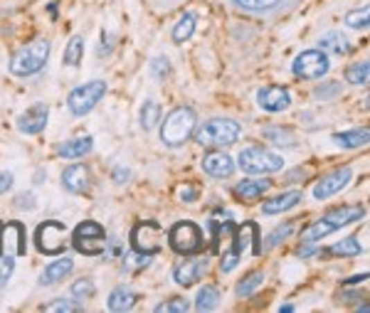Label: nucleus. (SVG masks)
I'll return each instance as SVG.
<instances>
[{
    "label": "nucleus",
    "instance_id": "49",
    "mask_svg": "<svg viewBox=\"0 0 370 313\" xmlns=\"http://www.w3.org/2000/svg\"><path fill=\"white\" fill-rule=\"evenodd\" d=\"M180 197H183L185 202H195L197 200V190H195V188H180Z\"/></svg>",
    "mask_w": 370,
    "mask_h": 313
},
{
    "label": "nucleus",
    "instance_id": "5",
    "mask_svg": "<svg viewBox=\"0 0 370 313\" xmlns=\"http://www.w3.org/2000/svg\"><path fill=\"white\" fill-rule=\"evenodd\" d=\"M72 244L85 257H99V254L107 252V232L94 220H85L82 224L74 227Z\"/></svg>",
    "mask_w": 370,
    "mask_h": 313
},
{
    "label": "nucleus",
    "instance_id": "16",
    "mask_svg": "<svg viewBox=\"0 0 370 313\" xmlns=\"http://www.w3.org/2000/svg\"><path fill=\"white\" fill-rule=\"evenodd\" d=\"M208 271V259H188L173 269V279L178 286H193Z\"/></svg>",
    "mask_w": 370,
    "mask_h": 313
},
{
    "label": "nucleus",
    "instance_id": "9",
    "mask_svg": "<svg viewBox=\"0 0 370 313\" xmlns=\"http://www.w3.org/2000/svg\"><path fill=\"white\" fill-rule=\"evenodd\" d=\"M35 244H37L39 252L50 254V257L62 254L67 249V227L62 222H55V220L39 224L37 232H35Z\"/></svg>",
    "mask_w": 370,
    "mask_h": 313
},
{
    "label": "nucleus",
    "instance_id": "34",
    "mask_svg": "<svg viewBox=\"0 0 370 313\" xmlns=\"http://www.w3.org/2000/svg\"><path fill=\"white\" fill-rule=\"evenodd\" d=\"M262 284H264V274H262V271H249V274H247L245 279L237 284L235 294L240 298H247V296H252L254 291H257Z\"/></svg>",
    "mask_w": 370,
    "mask_h": 313
},
{
    "label": "nucleus",
    "instance_id": "38",
    "mask_svg": "<svg viewBox=\"0 0 370 313\" xmlns=\"http://www.w3.org/2000/svg\"><path fill=\"white\" fill-rule=\"evenodd\" d=\"M368 17H370V8L363 6L360 10H351L346 15V25L348 28H355V30H365L368 28Z\"/></svg>",
    "mask_w": 370,
    "mask_h": 313
},
{
    "label": "nucleus",
    "instance_id": "14",
    "mask_svg": "<svg viewBox=\"0 0 370 313\" xmlns=\"http://www.w3.org/2000/svg\"><path fill=\"white\" fill-rule=\"evenodd\" d=\"M351 178H353V170L348 168V166H343V168H338V170H333V173L324 175V178L316 183L314 197H316V200H328L331 195L341 193L343 188L351 183Z\"/></svg>",
    "mask_w": 370,
    "mask_h": 313
},
{
    "label": "nucleus",
    "instance_id": "37",
    "mask_svg": "<svg viewBox=\"0 0 370 313\" xmlns=\"http://www.w3.org/2000/svg\"><path fill=\"white\" fill-rule=\"evenodd\" d=\"M94 296V281L91 279H77L72 284V298L79 303L89 301V298Z\"/></svg>",
    "mask_w": 370,
    "mask_h": 313
},
{
    "label": "nucleus",
    "instance_id": "2",
    "mask_svg": "<svg viewBox=\"0 0 370 313\" xmlns=\"http://www.w3.org/2000/svg\"><path fill=\"white\" fill-rule=\"evenodd\" d=\"M195 123H197V116L191 107L173 109V111L166 116V121H163L161 141L168 145V148H180V145L193 136Z\"/></svg>",
    "mask_w": 370,
    "mask_h": 313
},
{
    "label": "nucleus",
    "instance_id": "20",
    "mask_svg": "<svg viewBox=\"0 0 370 313\" xmlns=\"http://www.w3.org/2000/svg\"><path fill=\"white\" fill-rule=\"evenodd\" d=\"M62 185L67 188L69 193H87L91 185V178H89V170H87V166H69V168H64V173H62Z\"/></svg>",
    "mask_w": 370,
    "mask_h": 313
},
{
    "label": "nucleus",
    "instance_id": "46",
    "mask_svg": "<svg viewBox=\"0 0 370 313\" xmlns=\"http://www.w3.org/2000/svg\"><path fill=\"white\" fill-rule=\"evenodd\" d=\"M20 210H33L35 207V195L33 193H23V195H17V202H15Z\"/></svg>",
    "mask_w": 370,
    "mask_h": 313
},
{
    "label": "nucleus",
    "instance_id": "15",
    "mask_svg": "<svg viewBox=\"0 0 370 313\" xmlns=\"http://www.w3.org/2000/svg\"><path fill=\"white\" fill-rule=\"evenodd\" d=\"M257 104L264 109V111H284L292 104V96L284 87H264V89L257 91Z\"/></svg>",
    "mask_w": 370,
    "mask_h": 313
},
{
    "label": "nucleus",
    "instance_id": "17",
    "mask_svg": "<svg viewBox=\"0 0 370 313\" xmlns=\"http://www.w3.org/2000/svg\"><path fill=\"white\" fill-rule=\"evenodd\" d=\"M202 170L208 175H213V178H230L235 173V161L227 153L213 148L208 156L202 158Z\"/></svg>",
    "mask_w": 370,
    "mask_h": 313
},
{
    "label": "nucleus",
    "instance_id": "39",
    "mask_svg": "<svg viewBox=\"0 0 370 313\" xmlns=\"http://www.w3.org/2000/svg\"><path fill=\"white\" fill-rule=\"evenodd\" d=\"M151 254H143V252H131V254H126L123 257V267L126 269H131V271H136V269H143V267H148V262H151Z\"/></svg>",
    "mask_w": 370,
    "mask_h": 313
},
{
    "label": "nucleus",
    "instance_id": "21",
    "mask_svg": "<svg viewBox=\"0 0 370 313\" xmlns=\"http://www.w3.org/2000/svg\"><path fill=\"white\" fill-rule=\"evenodd\" d=\"M301 200H303V193H301V190L281 193V195H276V197H272V200L264 202V205H262V213H264V215H279V213H286V210H292V207H297Z\"/></svg>",
    "mask_w": 370,
    "mask_h": 313
},
{
    "label": "nucleus",
    "instance_id": "22",
    "mask_svg": "<svg viewBox=\"0 0 370 313\" xmlns=\"http://www.w3.org/2000/svg\"><path fill=\"white\" fill-rule=\"evenodd\" d=\"M272 188V180H242L235 185V195L245 202H254Z\"/></svg>",
    "mask_w": 370,
    "mask_h": 313
},
{
    "label": "nucleus",
    "instance_id": "35",
    "mask_svg": "<svg viewBox=\"0 0 370 313\" xmlns=\"http://www.w3.org/2000/svg\"><path fill=\"white\" fill-rule=\"evenodd\" d=\"M82 55H85V39L79 37V35H74L67 42V47H64V64L77 67L79 62H82Z\"/></svg>",
    "mask_w": 370,
    "mask_h": 313
},
{
    "label": "nucleus",
    "instance_id": "23",
    "mask_svg": "<svg viewBox=\"0 0 370 313\" xmlns=\"http://www.w3.org/2000/svg\"><path fill=\"white\" fill-rule=\"evenodd\" d=\"M72 269H74V262L69 257L55 259V262H52L50 267L42 271V276H39V284H42V286L57 284V281H62L64 276H69V271H72Z\"/></svg>",
    "mask_w": 370,
    "mask_h": 313
},
{
    "label": "nucleus",
    "instance_id": "52",
    "mask_svg": "<svg viewBox=\"0 0 370 313\" xmlns=\"http://www.w3.org/2000/svg\"><path fill=\"white\" fill-rule=\"evenodd\" d=\"M368 279V274H360V276H351V279L346 281V284H358V281H365Z\"/></svg>",
    "mask_w": 370,
    "mask_h": 313
},
{
    "label": "nucleus",
    "instance_id": "30",
    "mask_svg": "<svg viewBox=\"0 0 370 313\" xmlns=\"http://www.w3.org/2000/svg\"><path fill=\"white\" fill-rule=\"evenodd\" d=\"M368 77H370V64H368V60L353 62V64H351V67L346 69V82H348V84L363 87V84H368Z\"/></svg>",
    "mask_w": 370,
    "mask_h": 313
},
{
    "label": "nucleus",
    "instance_id": "40",
    "mask_svg": "<svg viewBox=\"0 0 370 313\" xmlns=\"http://www.w3.org/2000/svg\"><path fill=\"white\" fill-rule=\"evenodd\" d=\"M188 301L185 298H170V301H163L156 306V313H185L188 311Z\"/></svg>",
    "mask_w": 370,
    "mask_h": 313
},
{
    "label": "nucleus",
    "instance_id": "53",
    "mask_svg": "<svg viewBox=\"0 0 370 313\" xmlns=\"http://www.w3.org/2000/svg\"><path fill=\"white\" fill-rule=\"evenodd\" d=\"M279 311L289 313V311H294V306H292V303H284V306H279Z\"/></svg>",
    "mask_w": 370,
    "mask_h": 313
},
{
    "label": "nucleus",
    "instance_id": "6",
    "mask_svg": "<svg viewBox=\"0 0 370 313\" xmlns=\"http://www.w3.org/2000/svg\"><path fill=\"white\" fill-rule=\"evenodd\" d=\"M240 168L249 175H270L284 168V161L262 145H249L240 153Z\"/></svg>",
    "mask_w": 370,
    "mask_h": 313
},
{
    "label": "nucleus",
    "instance_id": "41",
    "mask_svg": "<svg viewBox=\"0 0 370 313\" xmlns=\"http://www.w3.org/2000/svg\"><path fill=\"white\" fill-rule=\"evenodd\" d=\"M316 99H321V101H326V99H333V96H338L341 94V82H326V84H321V87H316Z\"/></svg>",
    "mask_w": 370,
    "mask_h": 313
},
{
    "label": "nucleus",
    "instance_id": "29",
    "mask_svg": "<svg viewBox=\"0 0 370 313\" xmlns=\"http://www.w3.org/2000/svg\"><path fill=\"white\" fill-rule=\"evenodd\" d=\"M195 25H197V17H195V12H185L183 17H180L178 23H175V28H173V39L175 42H185V39H191L193 37V33H195Z\"/></svg>",
    "mask_w": 370,
    "mask_h": 313
},
{
    "label": "nucleus",
    "instance_id": "42",
    "mask_svg": "<svg viewBox=\"0 0 370 313\" xmlns=\"http://www.w3.org/2000/svg\"><path fill=\"white\" fill-rule=\"evenodd\" d=\"M151 74L156 79H166L170 74V64L166 57H156V60L151 62Z\"/></svg>",
    "mask_w": 370,
    "mask_h": 313
},
{
    "label": "nucleus",
    "instance_id": "8",
    "mask_svg": "<svg viewBox=\"0 0 370 313\" xmlns=\"http://www.w3.org/2000/svg\"><path fill=\"white\" fill-rule=\"evenodd\" d=\"M168 242L173 247V252L178 254H197L205 244V237H202V229L193 222H178L170 227L168 232Z\"/></svg>",
    "mask_w": 370,
    "mask_h": 313
},
{
    "label": "nucleus",
    "instance_id": "1",
    "mask_svg": "<svg viewBox=\"0 0 370 313\" xmlns=\"http://www.w3.org/2000/svg\"><path fill=\"white\" fill-rule=\"evenodd\" d=\"M363 217H365V207H360V205L336 207L331 213H326L321 220H316L314 224H308L301 232V242L303 244H314L316 240L326 237L328 232H333V229L346 227V224H351V222H358V220H363Z\"/></svg>",
    "mask_w": 370,
    "mask_h": 313
},
{
    "label": "nucleus",
    "instance_id": "13",
    "mask_svg": "<svg viewBox=\"0 0 370 313\" xmlns=\"http://www.w3.org/2000/svg\"><path fill=\"white\" fill-rule=\"evenodd\" d=\"M232 6L242 12L257 17H279L281 12H286L297 0H230Z\"/></svg>",
    "mask_w": 370,
    "mask_h": 313
},
{
    "label": "nucleus",
    "instance_id": "50",
    "mask_svg": "<svg viewBox=\"0 0 370 313\" xmlns=\"http://www.w3.org/2000/svg\"><path fill=\"white\" fill-rule=\"evenodd\" d=\"M129 170L126 168H121V166H118V168H114V180H116V183H126V180H129Z\"/></svg>",
    "mask_w": 370,
    "mask_h": 313
},
{
    "label": "nucleus",
    "instance_id": "28",
    "mask_svg": "<svg viewBox=\"0 0 370 313\" xmlns=\"http://www.w3.org/2000/svg\"><path fill=\"white\" fill-rule=\"evenodd\" d=\"M220 303V291L218 286H202L197 291V298H195V311L205 313V311H215Z\"/></svg>",
    "mask_w": 370,
    "mask_h": 313
},
{
    "label": "nucleus",
    "instance_id": "45",
    "mask_svg": "<svg viewBox=\"0 0 370 313\" xmlns=\"http://www.w3.org/2000/svg\"><path fill=\"white\" fill-rule=\"evenodd\" d=\"M237 262H240V257H237V254L230 249V252H227V254H224V257H222L220 267H222V271H224V274H227V271H232V269L237 267Z\"/></svg>",
    "mask_w": 370,
    "mask_h": 313
},
{
    "label": "nucleus",
    "instance_id": "31",
    "mask_svg": "<svg viewBox=\"0 0 370 313\" xmlns=\"http://www.w3.org/2000/svg\"><path fill=\"white\" fill-rule=\"evenodd\" d=\"M158 121H161V104L153 99L143 101V109H141V126H143V131H153Z\"/></svg>",
    "mask_w": 370,
    "mask_h": 313
},
{
    "label": "nucleus",
    "instance_id": "10",
    "mask_svg": "<svg viewBox=\"0 0 370 313\" xmlns=\"http://www.w3.org/2000/svg\"><path fill=\"white\" fill-rule=\"evenodd\" d=\"M292 69H294V74L301 79H321L331 69V62H328V55H326V52L306 50L294 60Z\"/></svg>",
    "mask_w": 370,
    "mask_h": 313
},
{
    "label": "nucleus",
    "instance_id": "43",
    "mask_svg": "<svg viewBox=\"0 0 370 313\" xmlns=\"http://www.w3.org/2000/svg\"><path fill=\"white\" fill-rule=\"evenodd\" d=\"M12 269H15V259L0 254V286H6V281L10 279Z\"/></svg>",
    "mask_w": 370,
    "mask_h": 313
},
{
    "label": "nucleus",
    "instance_id": "24",
    "mask_svg": "<svg viewBox=\"0 0 370 313\" xmlns=\"http://www.w3.org/2000/svg\"><path fill=\"white\" fill-rule=\"evenodd\" d=\"M91 148H94V141L89 136H85V138H72V141H64L62 145H57V156L85 158L87 153H91Z\"/></svg>",
    "mask_w": 370,
    "mask_h": 313
},
{
    "label": "nucleus",
    "instance_id": "4",
    "mask_svg": "<svg viewBox=\"0 0 370 313\" xmlns=\"http://www.w3.org/2000/svg\"><path fill=\"white\" fill-rule=\"evenodd\" d=\"M47 57H50V42L47 39H35L33 45L20 47L10 60V72L15 77H30L37 74L45 67Z\"/></svg>",
    "mask_w": 370,
    "mask_h": 313
},
{
    "label": "nucleus",
    "instance_id": "11",
    "mask_svg": "<svg viewBox=\"0 0 370 313\" xmlns=\"http://www.w3.org/2000/svg\"><path fill=\"white\" fill-rule=\"evenodd\" d=\"M161 240H163V229L158 222H139L131 232V244L136 252L143 254H156L161 252Z\"/></svg>",
    "mask_w": 370,
    "mask_h": 313
},
{
    "label": "nucleus",
    "instance_id": "12",
    "mask_svg": "<svg viewBox=\"0 0 370 313\" xmlns=\"http://www.w3.org/2000/svg\"><path fill=\"white\" fill-rule=\"evenodd\" d=\"M28 235H25V227L20 222H8L0 227V254L6 257H23L25 249H28Z\"/></svg>",
    "mask_w": 370,
    "mask_h": 313
},
{
    "label": "nucleus",
    "instance_id": "19",
    "mask_svg": "<svg viewBox=\"0 0 370 313\" xmlns=\"http://www.w3.org/2000/svg\"><path fill=\"white\" fill-rule=\"evenodd\" d=\"M249 244H252V254H262L259 252V227L254 222H245L242 227H237L235 242H232V252H235L237 257H242V254L249 249Z\"/></svg>",
    "mask_w": 370,
    "mask_h": 313
},
{
    "label": "nucleus",
    "instance_id": "47",
    "mask_svg": "<svg viewBox=\"0 0 370 313\" xmlns=\"http://www.w3.org/2000/svg\"><path fill=\"white\" fill-rule=\"evenodd\" d=\"M114 35H101V45H99V55H109V52L114 50Z\"/></svg>",
    "mask_w": 370,
    "mask_h": 313
},
{
    "label": "nucleus",
    "instance_id": "51",
    "mask_svg": "<svg viewBox=\"0 0 370 313\" xmlns=\"http://www.w3.org/2000/svg\"><path fill=\"white\" fill-rule=\"evenodd\" d=\"M156 6H161V8H173V6H178L180 0H153Z\"/></svg>",
    "mask_w": 370,
    "mask_h": 313
},
{
    "label": "nucleus",
    "instance_id": "18",
    "mask_svg": "<svg viewBox=\"0 0 370 313\" xmlns=\"http://www.w3.org/2000/svg\"><path fill=\"white\" fill-rule=\"evenodd\" d=\"M47 116H50V109H47L45 104H37V107L28 109L23 116L17 118V129H20V134L35 136V134H39V131H45Z\"/></svg>",
    "mask_w": 370,
    "mask_h": 313
},
{
    "label": "nucleus",
    "instance_id": "48",
    "mask_svg": "<svg viewBox=\"0 0 370 313\" xmlns=\"http://www.w3.org/2000/svg\"><path fill=\"white\" fill-rule=\"evenodd\" d=\"M12 188V175L6 173V170H0V193H8Z\"/></svg>",
    "mask_w": 370,
    "mask_h": 313
},
{
    "label": "nucleus",
    "instance_id": "36",
    "mask_svg": "<svg viewBox=\"0 0 370 313\" xmlns=\"http://www.w3.org/2000/svg\"><path fill=\"white\" fill-rule=\"evenodd\" d=\"M292 229H294V224H292V222H286V224H281V227H276L274 232H272V235L267 237V242H264V244H259V252H270V249L279 247L284 240H289V235H292Z\"/></svg>",
    "mask_w": 370,
    "mask_h": 313
},
{
    "label": "nucleus",
    "instance_id": "44",
    "mask_svg": "<svg viewBox=\"0 0 370 313\" xmlns=\"http://www.w3.org/2000/svg\"><path fill=\"white\" fill-rule=\"evenodd\" d=\"M77 303H72V301H67V298H64V301H55V303H47L45 306V311L47 313H55V311H64V313H69V311H77Z\"/></svg>",
    "mask_w": 370,
    "mask_h": 313
},
{
    "label": "nucleus",
    "instance_id": "26",
    "mask_svg": "<svg viewBox=\"0 0 370 313\" xmlns=\"http://www.w3.org/2000/svg\"><path fill=\"white\" fill-rule=\"evenodd\" d=\"M319 47L326 55H348L351 52V45H348V39L341 33H326L319 39Z\"/></svg>",
    "mask_w": 370,
    "mask_h": 313
},
{
    "label": "nucleus",
    "instance_id": "25",
    "mask_svg": "<svg viewBox=\"0 0 370 313\" xmlns=\"http://www.w3.org/2000/svg\"><path fill=\"white\" fill-rule=\"evenodd\" d=\"M136 301H139L136 291L126 289V286H118V289H114L112 294H109V308H112V311H116V313L131 311V308L136 306Z\"/></svg>",
    "mask_w": 370,
    "mask_h": 313
},
{
    "label": "nucleus",
    "instance_id": "7",
    "mask_svg": "<svg viewBox=\"0 0 370 313\" xmlns=\"http://www.w3.org/2000/svg\"><path fill=\"white\" fill-rule=\"evenodd\" d=\"M104 94H107V82L94 79V82H87V84L77 87V89L67 96V107L74 116H85V114H89L91 109L104 99Z\"/></svg>",
    "mask_w": 370,
    "mask_h": 313
},
{
    "label": "nucleus",
    "instance_id": "27",
    "mask_svg": "<svg viewBox=\"0 0 370 313\" xmlns=\"http://www.w3.org/2000/svg\"><path fill=\"white\" fill-rule=\"evenodd\" d=\"M370 138V131L368 129H353V131H343V134H336L333 141H336L341 148H360L365 145Z\"/></svg>",
    "mask_w": 370,
    "mask_h": 313
},
{
    "label": "nucleus",
    "instance_id": "3",
    "mask_svg": "<svg viewBox=\"0 0 370 313\" xmlns=\"http://www.w3.org/2000/svg\"><path fill=\"white\" fill-rule=\"evenodd\" d=\"M195 134V141L202 145V148H222V145H232L237 138H240L242 129L240 123L232 121V118H210L205 121Z\"/></svg>",
    "mask_w": 370,
    "mask_h": 313
},
{
    "label": "nucleus",
    "instance_id": "33",
    "mask_svg": "<svg viewBox=\"0 0 370 313\" xmlns=\"http://www.w3.org/2000/svg\"><path fill=\"white\" fill-rule=\"evenodd\" d=\"M360 252H363V247L358 244V237H346V240L336 242L326 254H333V257H358Z\"/></svg>",
    "mask_w": 370,
    "mask_h": 313
},
{
    "label": "nucleus",
    "instance_id": "32",
    "mask_svg": "<svg viewBox=\"0 0 370 313\" xmlns=\"http://www.w3.org/2000/svg\"><path fill=\"white\" fill-rule=\"evenodd\" d=\"M262 136L267 141H272L274 145H284V148L297 145V136H294L289 129H279V126H267V129L262 131Z\"/></svg>",
    "mask_w": 370,
    "mask_h": 313
}]
</instances>
